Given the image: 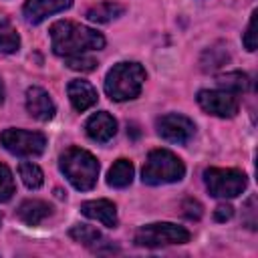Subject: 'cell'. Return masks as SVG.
<instances>
[{
	"label": "cell",
	"instance_id": "cell-1",
	"mask_svg": "<svg viewBox=\"0 0 258 258\" xmlns=\"http://www.w3.org/2000/svg\"><path fill=\"white\" fill-rule=\"evenodd\" d=\"M50 42L54 54L64 58L75 54H87L105 46V38L101 32L71 20H58L50 26Z\"/></svg>",
	"mask_w": 258,
	"mask_h": 258
},
{
	"label": "cell",
	"instance_id": "cell-2",
	"mask_svg": "<svg viewBox=\"0 0 258 258\" xmlns=\"http://www.w3.org/2000/svg\"><path fill=\"white\" fill-rule=\"evenodd\" d=\"M58 165L64 177L73 183V187L81 191H89L95 187L97 177H99V161L89 151L81 147H69L60 155Z\"/></svg>",
	"mask_w": 258,
	"mask_h": 258
},
{
	"label": "cell",
	"instance_id": "cell-3",
	"mask_svg": "<svg viewBox=\"0 0 258 258\" xmlns=\"http://www.w3.org/2000/svg\"><path fill=\"white\" fill-rule=\"evenodd\" d=\"M145 83V71L139 62H119L105 77V93L113 101L135 99Z\"/></svg>",
	"mask_w": 258,
	"mask_h": 258
},
{
	"label": "cell",
	"instance_id": "cell-4",
	"mask_svg": "<svg viewBox=\"0 0 258 258\" xmlns=\"http://www.w3.org/2000/svg\"><path fill=\"white\" fill-rule=\"evenodd\" d=\"M185 173L183 161L167 151V149H153L147 155V161L143 165V183L147 185H161V183H173L179 181Z\"/></svg>",
	"mask_w": 258,
	"mask_h": 258
},
{
	"label": "cell",
	"instance_id": "cell-5",
	"mask_svg": "<svg viewBox=\"0 0 258 258\" xmlns=\"http://www.w3.org/2000/svg\"><path fill=\"white\" fill-rule=\"evenodd\" d=\"M185 242H189V232L169 222L147 224L135 232V244L143 248H161V246H173Z\"/></svg>",
	"mask_w": 258,
	"mask_h": 258
},
{
	"label": "cell",
	"instance_id": "cell-6",
	"mask_svg": "<svg viewBox=\"0 0 258 258\" xmlns=\"http://www.w3.org/2000/svg\"><path fill=\"white\" fill-rule=\"evenodd\" d=\"M206 187L216 198H236L246 189V173L240 169H220L210 167L204 171Z\"/></svg>",
	"mask_w": 258,
	"mask_h": 258
},
{
	"label": "cell",
	"instance_id": "cell-7",
	"mask_svg": "<svg viewBox=\"0 0 258 258\" xmlns=\"http://www.w3.org/2000/svg\"><path fill=\"white\" fill-rule=\"evenodd\" d=\"M0 143L6 151L22 157L40 155L46 147V137L38 131H26V129H6L0 135Z\"/></svg>",
	"mask_w": 258,
	"mask_h": 258
},
{
	"label": "cell",
	"instance_id": "cell-8",
	"mask_svg": "<svg viewBox=\"0 0 258 258\" xmlns=\"http://www.w3.org/2000/svg\"><path fill=\"white\" fill-rule=\"evenodd\" d=\"M198 103L200 107L216 117H234L238 113V97L236 93H230L226 89H206L198 93Z\"/></svg>",
	"mask_w": 258,
	"mask_h": 258
},
{
	"label": "cell",
	"instance_id": "cell-9",
	"mask_svg": "<svg viewBox=\"0 0 258 258\" xmlns=\"http://www.w3.org/2000/svg\"><path fill=\"white\" fill-rule=\"evenodd\" d=\"M155 127H157V133L169 143H187L196 131L194 121L187 119L185 115H177V113L161 115L157 119Z\"/></svg>",
	"mask_w": 258,
	"mask_h": 258
},
{
	"label": "cell",
	"instance_id": "cell-10",
	"mask_svg": "<svg viewBox=\"0 0 258 258\" xmlns=\"http://www.w3.org/2000/svg\"><path fill=\"white\" fill-rule=\"evenodd\" d=\"M71 4H73V0H26L22 12H24L26 22L38 24L46 16L67 10Z\"/></svg>",
	"mask_w": 258,
	"mask_h": 258
},
{
	"label": "cell",
	"instance_id": "cell-11",
	"mask_svg": "<svg viewBox=\"0 0 258 258\" xmlns=\"http://www.w3.org/2000/svg\"><path fill=\"white\" fill-rule=\"evenodd\" d=\"M26 111L36 121H50L54 117V103L44 89L30 87L26 91Z\"/></svg>",
	"mask_w": 258,
	"mask_h": 258
},
{
	"label": "cell",
	"instance_id": "cell-12",
	"mask_svg": "<svg viewBox=\"0 0 258 258\" xmlns=\"http://www.w3.org/2000/svg\"><path fill=\"white\" fill-rule=\"evenodd\" d=\"M85 131L93 141L99 143H107L115 133H117V121L107 113V111H99L95 115H91L85 123Z\"/></svg>",
	"mask_w": 258,
	"mask_h": 258
},
{
	"label": "cell",
	"instance_id": "cell-13",
	"mask_svg": "<svg viewBox=\"0 0 258 258\" xmlns=\"http://www.w3.org/2000/svg\"><path fill=\"white\" fill-rule=\"evenodd\" d=\"M67 93H69L71 105H73L75 111H79V113L91 109V107L97 103V99H99L97 89H95L91 83H87V81H79V79H75V81L69 83Z\"/></svg>",
	"mask_w": 258,
	"mask_h": 258
},
{
	"label": "cell",
	"instance_id": "cell-14",
	"mask_svg": "<svg viewBox=\"0 0 258 258\" xmlns=\"http://www.w3.org/2000/svg\"><path fill=\"white\" fill-rule=\"evenodd\" d=\"M81 212H83V216H87L91 220H97V222H101L107 228H115L117 226V208L109 200H91V202H85L81 206Z\"/></svg>",
	"mask_w": 258,
	"mask_h": 258
},
{
	"label": "cell",
	"instance_id": "cell-15",
	"mask_svg": "<svg viewBox=\"0 0 258 258\" xmlns=\"http://www.w3.org/2000/svg\"><path fill=\"white\" fill-rule=\"evenodd\" d=\"M16 214L26 226H38L40 222H44L50 216V206L42 200H24L18 206Z\"/></svg>",
	"mask_w": 258,
	"mask_h": 258
},
{
	"label": "cell",
	"instance_id": "cell-16",
	"mask_svg": "<svg viewBox=\"0 0 258 258\" xmlns=\"http://www.w3.org/2000/svg\"><path fill=\"white\" fill-rule=\"evenodd\" d=\"M133 173H135V167L129 159H117L107 173V183L111 187H119V189L127 187L133 181Z\"/></svg>",
	"mask_w": 258,
	"mask_h": 258
},
{
	"label": "cell",
	"instance_id": "cell-17",
	"mask_svg": "<svg viewBox=\"0 0 258 258\" xmlns=\"http://www.w3.org/2000/svg\"><path fill=\"white\" fill-rule=\"evenodd\" d=\"M125 12V6L119 2H99L87 10V18L91 22H109L113 18H119Z\"/></svg>",
	"mask_w": 258,
	"mask_h": 258
},
{
	"label": "cell",
	"instance_id": "cell-18",
	"mask_svg": "<svg viewBox=\"0 0 258 258\" xmlns=\"http://www.w3.org/2000/svg\"><path fill=\"white\" fill-rule=\"evenodd\" d=\"M20 46V36L10 24L8 18L0 16V54H10L16 52Z\"/></svg>",
	"mask_w": 258,
	"mask_h": 258
},
{
	"label": "cell",
	"instance_id": "cell-19",
	"mask_svg": "<svg viewBox=\"0 0 258 258\" xmlns=\"http://www.w3.org/2000/svg\"><path fill=\"white\" fill-rule=\"evenodd\" d=\"M69 236H71L75 242H79V244H83V246H91V248H97V246L103 242L101 232H99L97 228H93V226H87V224H77V226H73L71 232H69Z\"/></svg>",
	"mask_w": 258,
	"mask_h": 258
},
{
	"label": "cell",
	"instance_id": "cell-20",
	"mask_svg": "<svg viewBox=\"0 0 258 258\" xmlns=\"http://www.w3.org/2000/svg\"><path fill=\"white\" fill-rule=\"evenodd\" d=\"M218 83H220L226 91L236 93V95L248 91V87H250V79H248V75H244V73H240V71L226 73V75L218 77Z\"/></svg>",
	"mask_w": 258,
	"mask_h": 258
},
{
	"label": "cell",
	"instance_id": "cell-21",
	"mask_svg": "<svg viewBox=\"0 0 258 258\" xmlns=\"http://www.w3.org/2000/svg\"><path fill=\"white\" fill-rule=\"evenodd\" d=\"M18 173H20L24 185L30 187V189H38V187L42 185V181H44L42 169H40L36 163H32V161H22V163L18 165Z\"/></svg>",
	"mask_w": 258,
	"mask_h": 258
},
{
	"label": "cell",
	"instance_id": "cell-22",
	"mask_svg": "<svg viewBox=\"0 0 258 258\" xmlns=\"http://www.w3.org/2000/svg\"><path fill=\"white\" fill-rule=\"evenodd\" d=\"M64 64L73 71H81V73H89L97 67V60L89 54H75V56H67L64 58Z\"/></svg>",
	"mask_w": 258,
	"mask_h": 258
},
{
	"label": "cell",
	"instance_id": "cell-23",
	"mask_svg": "<svg viewBox=\"0 0 258 258\" xmlns=\"http://www.w3.org/2000/svg\"><path fill=\"white\" fill-rule=\"evenodd\" d=\"M14 194V177H12V171L0 163V202H8Z\"/></svg>",
	"mask_w": 258,
	"mask_h": 258
},
{
	"label": "cell",
	"instance_id": "cell-24",
	"mask_svg": "<svg viewBox=\"0 0 258 258\" xmlns=\"http://www.w3.org/2000/svg\"><path fill=\"white\" fill-rule=\"evenodd\" d=\"M256 16H258V12L254 10L252 16H250L248 28H246V32H244V36H242V42H244L246 50H250V52L256 50Z\"/></svg>",
	"mask_w": 258,
	"mask_h": 258
},
{
	"label": "cell",
	"instance_id": "cell-25",
	"mask_svg": "<svg viewBox=\"0 0 258 258\" xmlns=\"http://www.w3.org/2000/svg\"><path fill=\"white\" fill-rule=\"evenodd\" d=\"M244 222L250 230H256V224H258V220H256V196H250L244 204Z\"/></svg>",
	"mask_w": 258,
	"mask_h": 258
},
{
	"label": "cell",
	"instance_id": "cell-26",
	"mask_svg": "<svg viewBox=\"0 0 258 258\" xmlns=\"http://www.w3.org/2000/svg\"><path fill=\"white\" fill-rule=\"evenodd\" d=\"M181 210H183V216L189 218V220H200L202 218V204L194 198H187L181 202Z\"/></svg>",
	"mask_w": 258,
	"mask_h": 258
},
{
	"label": "cell",
	"instance_id": "cell-27",
	"mask_svg": "<svg viewBox=\"0 0 258 258\" xmlns=\"http://www.w3.org/2000/svg\"><path fill=\"white\" fill-rule=\"evenodd\" d=\"M232 216H234V208H232L230 204H220V206L216 208V212H214L216 222H226V220H230Z\"/></svg>",
	"mask_w": 258,
	"mask_h": 258
},
{
	"label": "cell",
	"instance_id": "cell-28",
	"mask_svg": "<svg viewBox=\"0 0 258 258\" xmlns=\"http://www.w3.org/2000/svg\"><path fill=\"white\" fill-rule=\"evenodd\" d=\"M2 101H4V83L0 79V105H2Z\"/></svg>",
	"mask_w": 258,
	"mask_h": 258
},
{
	"label": "cell",
	"instance_id": "cell-29",
	"mask_svg": "<svg viewBox=\"0 0 258 258\" xmlns=\"http://www.w3.org/2000/svg\"><path fill=\"white\" fill-rule=\"evenodd\" d=\"M0 224H2V218H0Z\"/></svg>",
	"mask_w": 258,
	"mask_h": 258
}]
</instances>
